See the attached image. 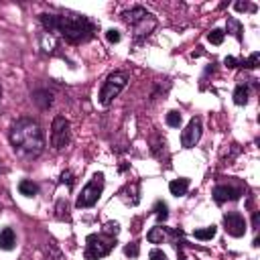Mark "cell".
<instances>
[{
	"label": "cell",
	"instance_id": "1",
	"mask_svg": "<svg viewBox=\"0 0 260 260\" xmlns=\"http://www.w3.org/2000/svg\"><path fill=\"white\" fill-rule=\"evenodd\" d=\"M39 20L45 28V32H59L67 43L79 45L89 41L95 35V22L81 14V12H71L65 10L61 14H39Z\"/></svg>",
	"mask_w": 260,
	"mask_h": 260
},
{
	"label": "cell",
	"instance_id": "2",
	"mask_svg": "<svg viewBox=\"0 0 260 260\" xmlns=\"http://www.w3.org/2000/svg\"><path fill=\"white\" fill-rule=\"evenodd\" d=\"M8 140H10L12 150L20 158H37L45 150L43 128H41V124L37 120L28 118V116L16 118L12 122L10 132H8Z\"/></svg>",
	"mask_w": 260,
	"mask_h": 260
},
{
	"label": "cell",
	"instance_id": "3",
	"mask_svg": "<svg viewBox=\"0 0 260 260\" xmlns=\"http://www.w3.org/2000/svg\"><path fill=\"white\" fill-rule=\"evenodd\" d=\"M120 232L118 221H108L102 232H93L85 238V250H83V258L85 260H100L104 256H108L114 246H116V236Z\"/></svg>",
	"mask_w": 260,
	"mask_h": 260
},
{
	"label": "cell",
	"instance_id": "4",
	"mask_svg": "<svg viewBox=\"0 0 260 260\" xmlns=\"http://www.w3.org/2000/svg\"><path fill=\"white\" fill-rule=\"evenodd\" d=\"M120 20L130 28L134 41L146 39L156 28V18L152 12H148L144 6H132L120 12Z\"/></svg>",
	"mask_w": 260,
	"mask_h": 260
},
{
	"label": "cell",
	"instance_id": "5",
	"mask_svg": "<svg viewBox=\"0 0 260 260\" xmlns=\"http://www.w3.org/2000/svg\"><path fill=\"white\" fill-rule=\"evenodd\" d=\"M128 79H130L128 71H112L106 77V81L102 83V89H100V95H98L100 98V104L104 108H108L120 95V91L128 85Z\"/></svg>",
	"mask_w": 260,
	"mask_h": 260
},
{
	"label": "cell",
	"instance_id": "6",
	"mask_svg": "<svg viewBox=\"0 0 260 260\" xmlns=\"http://www.w3.org/2000/svg\"><path fill=\"white\" fill-rule=\"evenodd\" d=\"M104 185H106V177H104V173H93V177L89 179V183L79 191L77 201H75V207L85 209V207L95 205L98 199H100L102 193H104Z\"/></svg>",
	"mask_w": 260,
	"mask_h": 260
},
{
	"label": "cell",
	"instance_id": "7",
	"mask_svg": "<svg viewBox=\"0 0 260 260\" xmlns=\"http://www.w3.org/2000/svg\"><path fill=\"white\" fill-rule=\"evenodd\" d=\"M69 144V120L65 116H55L51 124V146L55 150H61Z\"/></svg>",
	"mask_w": 260,
	"mask_h": 260
},
{
	"label": "cell",
	"instance_id": "8",
	"mask_svg": "<svg viewBox=\"0 0 260 260\" xmlns=\"http://www.w3.org/2000/svg\"><path fill=\"white\" fill-rule=\"evenodd\" d=\"M223 230L232 238H242L246 234V219L240 211H228L223 213Z\"/></svg>",
	"mask_w": 260,
	"mask_h": 260
},
{
	"label": "cell",
	"instance_id": "9",
	"mask_svg": "<svg viewBox=\"0 0 260 260\" xmlns=\"http://www.w3.org/2000/svg\"><path fill=\"white\" fill-rule=\"evenodd\" d=\"M201 130H203L201 118L193 116V118L189 120V124L185 126V130L181 132V146H183V148H193V146L199 142V138H201Z\"/></svg>",
	"mask_w": 260,
	"mask_h": 260
},
{
	"label": "cell",
	"instance_id": "10",
	"mask_svg": "<svg viewBox=\"0 0 260 260\" xmlns=\"http://www.w3.org/2000/svg\"><path fill=\"white\" fill-rule=\"evenodd\" d=\"M213 201L217 205H223L228 201H238L242 195H244V189L242 187H234V185H225V183H219L213 187Z\"/></svg>",
	"mask_w": 260,
	"mask_h": 260
},
{
	"label": "cell",
	"instance_id": "11",
	"mask_svg": "<svg viewBox=\"0 0 260 260\" xmlns=\"http://www.w3.org/2000/svg\"><path fill=\"white\" fill-rule=\"evenodd\" d=\"M30 98H32V102H35L41 110H49L51 104H53V93H51L49 89H35Z\"/></svg>",
	"mask_w": 260,
	"mask_h": 260
},
{
	"label": "cell",
	"instance_id": "12",
	"mask_svg": "<svg viewBox=\"0 0 260 260\" xmlns=\"http://www.w3.org/2000/svg\"><path fill=\"white\" fill-rule=\"evenodd\" d=\"M14 246H16V234H14V230L12 228L0 230V250L10 252V250H14Z\"/></svg>",
	"mask_w": 260,
	"mask_h": 260
},
{
	"label": "cell",
	"instance_id": "13",
	"mask_svg": "<svg viewBox=\"0 0 260 260\" xmlns=\"http://www.w3.org/2000/svg\"><path fill=\"white\" fill-rule=\"evenodd\" d=\"M169 191H171V195H175V197H183V195L189 191V179H185V177L173 179V181L169 183Z\"/></svg>",
	"mask_w": 260,
	"mask_h": 260
},
{
	"label": "cell",
	"instance_id": "14",
	"mask_svg": "<svg viewBox=\"0 0 260 260\" xmlns=\"http://www.w3.org/2000/svg\"><path fill=\"white\" fill-rule=\"evenodd\" d=\"M250 100V87L248 83H238L234 89V104L236 106H246Z\"/></svg>",
	"mask_w": 260,
	"mask_h": 260
},
{
	"label": "cell",
	"instance_id": "15",
	"mask_svg": "<svg viewBox=\"0 0 260 260\" xmlns=\"http://www.w3.org/2000/svg\"><path fill=\"white\" fill-rule=\"evenodd\" d=\"M39 43H41V49L45 53H55V49H57V39H55L53 32H41Z\"/></svg>",
	"mask_w": 260,
	"mask_h": 260
},
{
	"label": "cell",
	"instance_id": "16",
	"mask_svg": "<svg viewBox=\"0 0 260 260\" xmlns=\"http://www.w3.org/2000/svg\"><path fill=\"white\" fill-rule=\"evenodd\" d=\"M18 191H20V195H24V197H35V195H39V185H37L32 179H22V181L18 183Z\"/></svg>",
	"mask_w": 260,
	"mask_h": 260
},
{
	"label": "cell",
	"instance_id": "17",
	"mask_svg": "<svg viewBox=\"0 0 260 260\" xmlns=\"http://www.w3.org/2000/svg\"><path fill=\"white\" fill-rule=\"evenodd\" d=\"M171 232L167 230V228H160V225H156V228H152L148 234H146V240L150 242V244H162L165 240H167V236H169Z\"/></svg>",
	"mask_w": 260,
	"mask_h": 260
},
{
	"label": "cell",
	"instance_id": "18",
	"mask_svg": "<svg viewBox=\"0 0 260 260\" xmlns=\"http://www.w3.org/2000/svg\"><path fill=\"white\" fill-rule=\"evenodd\" d=\"M225 26H228V32H230V35H234L238 43H242V39H244V37H242V32H244V26H242V22H240L238 18L230 16V18H228V22H225Z\"/></svg>",
	"mask_w": 260,
	"mask_h": 260
},
{
	"label": "cell",
	"instance_id": "19",
	"mask_svg": "<svg viewBox=\"0 0 260 260\" xmlns=\"http://www.w3.org/2000/svg\"><path fill=\"white\" fill-rule=\"evenodd\" d=\"M215 234H217V228L215 225H207V228H201V230H195L193 232V236L197 240H201V242H207V240L215 238Z\"/></svg>",
	"mask_w": 260,
	"mask_h": 260
},
{
	"label": "cell",
	"instance_id": "20",
	"mask_svg": "<svg viewBox=\"0 0 260 260\" xmlns=\"http://www.w3.org/2000/svg\"><path fill=\"white\" fill-rule=\"evenodd\" d=\"M154 213H156L158 221H165V219L169 217V205H167L162 199H158V201L154 203Z\"/></svg>",
	"mask_w": 260,
	"mask_h": 260
},
{
	"label": "cell",
	"instance_id": "21",
	"mask_svg": "<svg viewBox=\"0 0 260 260\" xmlns=\"http://www.w3.org/2000/svg\"><path fill=\"white\" fill-rule=\"evenodd\" d=\"M181 122H183V116H181L179 110H171V112L167 114V124H169L171 128H179Z\"/></svg>",
	"mask_w": 260,
	"mask_h": 260
},
{
	"label": "cell",
	"instance_id": "22",
	"mask_svg": "<svg viewBox=\"0 0 260 260\" xmlns=\"http://www.w3.org/2000/svg\"><path fill=\"white\" fill-rule=\"evenodd\" d=\"M223 37H225V32H223L221 28H213V30H209V35H207V41H209L211 45H221V43H223Z\"/></svg>",
	"mask_w": 260,
	"mask_h": 260
},
{
	"label": "cell",
	"instance_id": "23",
	"mask_svg": "<svg viewBox=\"0 0 260 260\" xmlns=\"http://www.w3.org/2000/svg\"><path fill=\"white\" fill-rule=\"evenodd\" d=\"M258 53H252L248 59H240V67H244V69H256L258 67Z\"/></svg>",
	"mask_w": 260,
	"mask_h": 260
},
{
	"label": "cell",
	"instance_id": "24",
	"mask_svg": "<svg viewBox=\"0 0 260 260\" xmlns=\"http://www.w3.org/2000/svg\"><path fill=\"white\" fill-rule=\"evenodd\" d=\"M59 183H61V185H67V187L71 189V187H73V183H75V179H73V173H71L69 169H65V171L59 175Z\"/></svg>",
	"mask_w": 260,
	"mask_h": 260
},
{
	"label": "cell",
	"instance_id": "25",
	"mask_svg": "<svg viewBox=\"0 0 260 260\" xmlns=\"http://www.w3.org/2000/svg\"><path fill=\"white\" fill-rule=\"evenodd\" d=\"M124 254H126L128 258H136V256L140 254L138 242H130V244H126V246H124Z\"/></svg>",
	"mask_w": 260,
	"mask_h": 260
},
{
	"label": "cell",
	"instance_id": "26",
	"mask_svg": "<svg viewBox=\"0 0 260 260\" xmlns=\"http://www.w3.org/2000/svg\"><path fill=\"white\" fill-rule=\"evenodd\" d=\"M106 39H108V43L116 45V43H120V41H122V35H120V30L110 28V30H106Z\"/></svg>",
	"mask_w": 260,
	"mask_h": 260
},
{
	"label": "cell",
	"instance_id": "27",
	"mask_svg": "<svg viewBox=\"0 0 260 260\" xmlns=\"http://www.w3.org/2000/svg\"><path fill=\"white\" fill-rule=\"evenodd\" d=\"M55 211H57V217H59V219H63V211H65V213L69 211L67 199H59V201H57V207H55ZM67 215H69V213H67Z\"/></svg>",
	"mask_w": 260,
	"mask_h": 260
},
{
	"label": "cell",
	"instance_id": "28",
	"mask_svg": "<svg viewBox=\"0 0 260 260\" xmlns=\"http://www.w3.org/2000/svg\"><path fill=\"white\" fill-rule=\"evenodd\" d=\"M148 258H150V260H169L167 254H165L160 248H152V250L148 252Z\"/></svg>",
	"mask_w": 260,
	"mask_h": 260
},
{
	"label": "cell",
	"instance_id": "29",
	"mask_svg": "<svg viewBox=\"0 0 260 260\" xmlns=\"http://www.w3.org/2000/svg\"><path fill=\"white\" fill-rule=\"evenodd\" d=\"M234 8H236L238 12H246V10L254 12V10H256V6H254V4H248V2H236V4H234Z\"/></svg>",
	"mask_w": 260,
	"mask_h": 260
},
{
	"label": "cell",
	"instance_id": "30",
	"mask_svg": "<svg viewBox=\"0 0 260 260\" xmlns=\"http://www.w3.org/2000/svg\"><path fill=\"white\" fill-rule=\"evenodd\" d=\"M223 65L230 67V69H236V67H240V59H236V57H225V59H223Z\"/></svg>",
	"mask_w": 260,
	"mask_h": 260
},
{
	"label": "cell",
	"instance_id": "31",
	"mask_svg": "<svg viewBox=\"0 0 260 260\" xmlns=\"http://www.w3.org/2000/svg\"><path fill=\"white\" fill-rule=\"evenodd\" d=\"M258 221H260V215H258V211H254V215H252V228H254V232H258Z\"/></svg>",
	"mask_w": 260,
	"mask_h": 260
},
{
	"label": "cell",
	"instance_id": "32",
	"mask_svg": "<svg viewBox=\"0 0 260 260\" xmlns=\"http://www.w3.org/2000/svg\"><path fill=\"white\" fill-rule=\"evenodd\" d=\"M177 254H179V260H185V256H183V252H181L179 248H177Z\"/></svg>",
	"mask_w": 260,
	"mask_h": 260
},
{
	"label": "cell",
	"instance_id": "33",
	"mask_svg": "<svg viewBox=\"0 0 260 260\" xmlns=\"http://www.w3.org/2000/svg\"><path fill=\"white\" fill-rule=\"evenodd\" d=\"M0 110H2V81H0Z\"/></svg>",
	"mask_w": 260,
	"mask_h": 260
}]
</instances>
